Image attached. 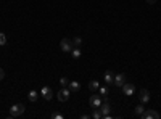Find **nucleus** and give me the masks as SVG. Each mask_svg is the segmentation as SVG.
<instances>
[{"label":"nucleus","mask_w":161,"mask_h":119,"mask_svg":"<svg viewBox=\"0 0 161 119\" xmlns=\"http://www.w3.org/2000/svg\"><path fill=\"white\" fill-rule=\"evenodd\" d=\"M24 105L23 103H18V105H13V106L10 108V117H18L21 116L23 113H24Z\"/></svg>","instance_id":"f257e3e1"},{"label":"nucleus","mask_w":161,"mask_h":119,"mask_svg":"<svg viewBox=\"0 0 161 119\" xmlns=\"http://www.w3.org/2000/svg\"><path fill=\"white\" fill-rule=\"evenodd\" d=\"M60 49L63 50V52H66V53H68V52H71L73 50V40L71 39H61V42H60Z\"/></svg>","instance_id":"7ed1b4c3"},{"label":"nucleus","mask_w":161,"mask_h":119,"mask_svg":"<svg viewBox=\"0 0 161 119\" xmlns=\"http://www.w3.org/2000/svg\"><path fill=\"white\" fill-rule=\"evenodd\" d=\"M90 117H93V119H100V117H103L102 113H100V108H93V113L90 114Z\"/></svg>","instance_id":"2eb2a0df"},{"label":"nucleus","mask_w":161,"mask_h":119,"mask_svg":"<svg viewBox=\"0 0 161 119\" xmlns=\"http://www.w3.org/2000/svg\"><path fill=\"white\" fill-rule=\"evenodd\" d=\"M98 108H100V113H102L103 117H108V116H110V109H111V106H110V103H108V102L103 103V105H100Z\"/></svg>","instance_id":"9d476101"},{"label":"nucleus","mask_w":161,"mask_h":119,"mask_svg":"<svg viewBox=\"0 0 161 119\" xmlns=\"http://www.w3.org/2000/svg\"><path fill=\"white\" fill-rule=\"evenodd\" d=\"M3 77H5V71L0 68V80H3Z\"/></svg>","instance_id":"5701e85b"},{"label":"nucleus","mask_w":161,"mask_h":119,"mask_svg":"<svg viewBox=\"0 0 161 119\" xmlns=\"http://www.w3.org/2000/svg\"><path fill=\"white\" fill-rule=\"evenodd\" d=\"M140 117H142V119H158L159 114L156 113L155 109H145V111L140 114Z\"/></svg>","instance_id":"39448f33"},{"label":"nucleus","mask_w":161,"mask_h":119,"mask_svg":"<svg viewBox=\"0 0 161 119\" xmlns=\"http://www.w3.org/2000/svg\"><path fill=\"white\" fill-rule=\"evenodd\" d=\"M144 111H145V108H144V103H142V105H139V106H135V109H134V114L140 117V114L144 113Z\"/></svg>","instance_id":"4468645a"},{"label":"nucleus","mask_w":161,"mask_h":119,"mask_svg":"<svg viewBox=\"0 0 161 119\" xmlns=\"http://www.w3.org/2000/svg\"><path fill=\"white\" fill-rule=\"evenodd\" d=\"M145 2H147V3H150V5H153V3L156 2V0H145Z\"/></svg>","instance_id":"b1692460"},{"label":"nucleus","mask_w":161,"mask_h":119,"mask_svg":"<svg viewBox=\"0 0 161 119\" xmlns=\"http://www.w3.org/2000/svg\"><path fill=\"white\" fill-rule=\"evenodd\" d=\"M121 89H122V93L127 95V97H131V95L135 93V85L132 82H124V85H122Z\"/></svg>","instance_id":"f03ea898"},{"label":"nucleus","mask_w":161,"mask_h":119,"mask_svg":"<svg viewBox=\"0 0 161 119\" xmlns=\"http://www.w3.org/2000/svg\"><path fill=\"white\" fill-rule=\"evenodd\" d=\"M52 117H53V119H63V114H58V113H53V114H52Z\"/></svg>","instance_id":"4be33fe9"},{"label":"nucleus","mask_w":161,"mask_h":119,"mask_svg":"<svg viewBox=\"0 0 161 119\" xmlns=\"http://www.w3.org/2000/svg\"><path fill=\"white\" fill-rule=\"evenodd\" d=\"M98 92H100V95H103V97H106L108 95V87H98Z\"/></svg>","instance_id":"aec40b11"},{"label":"nucleus","mask_w":161,"mask_h":119,"mask_svg":"<svg viewBox=\"0 0 161 119\" xmlns=\"http://www.w3.org/2000/svg\"><path fill=\"white\" fill-rule=\"evenodd\" d=\"M7 44V36L3 32H0V45H5Z\"/></svg>","instance_id":"412c9836"},{"label":"nucleus","mask_w":161,"mask_h":119,"mask_svg":"<svg viewBox=\"0 0 161 119\" xmlns=\"http://www.w3.org/2000/svg\"><path fill=\"white\" fill-rule=\"evenodd\" d=\"M113 80H115V74H113V71H106V73H105V82H106V85L113 84Z\"/></svg>","instance_id":"f8f14e48"},{"label":"nucleus","mask_w":161,"mask_h":119,"mask_svg":"<svg viewBox=\"0 0 161 119\" xmlns=\"http://www.w3.org/2000/svg\"><path fill=\"white\" fill-rule=\"evenodd\" d=\"M98 87H100L98 80H90V82H89V89L90 90H98Z\"/></svg>","instance_id":"f3484780"},{"label":"nucleus","mask_w":161,"mask_h":119,"mask_svg":"<svg viewBox=\"0 0 161 119\" xmlns=\"http://www.w3.org/2000/svg\"><path fill=\"white\" fill-rule=\"evenodd\" d=\"M69 95H71V90H69L68 87H63L58 93H56V98H58L60 102H68Z\"/></svg>","instance_id":"20e7f679"},{"label":"nucleus","mask_w":161,"mask_h":119,"mask_svg":"<svg viewBox=\"0 0 161 119\" xmlns=\"http://www.w3.org/2000/svg\"><path fill=\"white\" fill-rule=\"evenodd\" d=\"M89 105H90L92 108H98L102 105V95H95L93 93L90 98H89Z\"/></svg>","instance_id":"423d86ee"},{"label":"nucleus","mask_w":161,"mask_h":119,"mask_svg":"<svg viewBox=\"0 0 161 119\" xmlns=\"http://www.w3.org/2000/svg\"><path fill=\"white\" fill-rule=\"evenodd\" d=\"M71 40H73V49H80V45H82V39L80 37H74Z\"/></svg>","instance_id":"ddd939ff"},{"label":"nucleus","mask_w":161,"mask_h":119,"mask_svg":"<svg viewBox=\"0 0 161 119\" xmlns=\"http://www.w3.org/2000/svg\"><path fill=\"white\" fill-rule=\"evenodd\" d=\"M68 89L71 90V92H79V89H80V84L77 82V80H71V82L68 84Z\"/></svg>","instance_id":"9b49d317"},{"label":"nucleus","mask_w":161,"mask_h":119,"mask_svg":"<svg viewBox=\"0 0 161 119\" xmlns=\"http://www.w3.org/2000/svg\"><path fill=\"white\" fill-rule=\"evenodd\" d=\"M68 84H69L68 77H60V85L61 87H68Z\"/></svg>","instance_id":"6ab92c4d"},{"label":"nucleus","mask_w":161,"mask_h":119,"mask_svg":"<svg viewBox=\"0 0 161 119\" xmlns=\"http://www.w3.org/2000/svg\"><path fill=\"white\" fill-rule=\"evenodd\" d=\"M139 100H140V103H148L150 102V92H148V90L142 89L139 92Z\"/></svg>","instance_id":"6e6552de"},{"label":"nucleus","mask_w":161,"mask_h":119,"mask_svg":"<svg viewBox=\"0 0 161 119\" xmlns=\"http://www.w3.org/2000/svg\"><path fill=\"white\" fill-rule=\"evenodd\" d=\"M27 97H29V100H31V102H37V98H39V93H37L36 90H31Z\"/></svg>","instance_id":"dca6fc26"},{"label":"nucleus","mask_w":161,"mask_h":119,"mask_svg":"<svg viewBox=\"0 0 161 119\" xmlns=\"http://www.w3.org/2000/svg\"><path fill=\"white\" fill-rule=\"evenodd\" d=\"M40 95H42V98H45V100H52L53 98V90H52L50 87H42L40 89Z\"/></svg>","instance_id":"0eeeda50"},{"label":"nucleus","mask_w":161,"mask_h":119,"mask_svg":"<svg viewBox=\"0 0 161 119\" xmlns=\"http://www.w3.org/2000/svg\"><path fill=\"white\" fill-rule=\"evenodd\" d=\"M71 56H73L74 60L80 58V49H73V50H71Z\"/></svg>","instance_id":"a211bd4d"},{"label":"nucleus","mask_w":161,"mask_h":119,"mask_svg":"<svg viewBox=\"0 0 161 119\" xmlns=\"http://www.w3.org/2000/svg\"><path fill=\"white\" fill-rule=\"evenodd\" d=\"M126 82V76L124 74H115V80H113V84L116 85V87H122Z\"/></svg>","instance_id":"1a4fd4ad"}]
</instances>
